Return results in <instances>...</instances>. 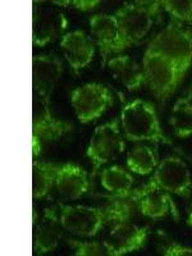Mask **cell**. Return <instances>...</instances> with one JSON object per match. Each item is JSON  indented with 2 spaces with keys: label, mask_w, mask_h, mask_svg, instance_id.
<instances>
[{
  "label": "cell",
  "mask_w": 192,
  "mask_h": 256,
  "mask_svg": "<svg viewBox=\"0 0 192 256\" xmlns=\"http://www.w3.org/2000/svg\"><path fill=\"white\" fill-rule=\"evenodd\" d=\"M60 222L64 230L74 236H96L109 223L130 220L134 216V208L126 201H114L106 206L86 205H60Z\"/></svg>",
  "instance_id": "cell-1"
},
{
  "label": "cell",
  "mask_w": 192,
  "mask_h": 256,
  "mask_svg": "<svg viewBox=\"0 0 192 256\" xmlns=\"http://www.w3.org/2000/svg\"><path fill=\"white\" fill-rule=\"evenodd\" d=\"M120 126L124 137L130 141H152L172 145L162 130L154 105L145 100L137 99L124 105L120 113Z\"/></svg>",
  "instance_id": "cell-2"
},
{
  "label": "cell",
  "mask_w": 192,
  "mask_h": 256,
  "mask_svg": "<svg viewBox=\"0 0 192 256\" xmlns=\"http://www.w3.org/2000/svg\"><path fill=\"white\" fill-rule=\"evenodd\" d=\"M146 50L172 62L184 77L192 64V31L172 20L150 41Z\"/></svg>",
  "instance_id": "cell-3"
},
{
  "label": "cell",
  "mask_w": 192,
  "mask_h": 256,
  "mask_svg": "<svg viewBox=\"0 0 192 256\" xmlns=\"http://www.w3.org/2000/svg\"><path fill=\"white\" fill-rule=\"evenodd\" d=\"M160 2L126 3L114 17L118 20L123 40L127 48L140 44L154 24V17L159 13Z\"/></svg>",
  "instance_id": "cell-4"
},
{
  "label": "cell",
  "mask_w": 192,
  "mask_h": 256,
  "mask_svg": "<svg viewBox=\"0 0 192 256\" xmlns=\"http://www.w3.org/2000/svg\"><path fill=\"white\" fill-rule=\"evenodd\" d=\"M142 70L145 84L158 100L168 99L184 80V76L172 62L150 50L145 52Z\"/></svg>",
  "instance_id": "cell-5"
},
{
  "label": "cell",
  "mask_w": 192,
  "mask_h": 256,
  "mask_svg": "<svg viewBox=\"0 0 192 256\" xmlns=\"http://www.w3.org/2000/svg\"><path fill=\"white\" fill-rule=\"evenodd\" d=\"M73 130V124L56 118L50 109V102L38 96L34 102L32 110V138L34 156L40 154L42 144L54 142Z\"/></svg>",
  "instance_id": "cell-6"
},
{
  "label": "cell",
  "mask_w": 192,
  "mask_h": 256,
  "mask_svg": "<svg viewBox=\"0 0 192 256\" xmlns=\"http://www.w3.org/2000/svg\"><path fill=\"white\" fill-rule=\"evenodd\" d=\"M124 150V140L120 134V120H113L95 128L88 148V156L94 166V173L104 164L110 163Z\"/></svg>",
  "instance_id": "cell-7"
},
{
  "label": "cell",
  "mask_w": 192,
  "mask_h": 256,
  "mask_svg": "<svg viewBox=\"0 0 192 256\" xmlns=\"http://www.w3.org/2000/svg\"><path fill=\"white\" fill-rule=\"evenodd\" d=\"M113 95L102 84H86L70 94V104L78 120L84 124L96 120L113 105Z\"/></svg>",
  "instance_id": "cell-8"
},
{
  "label": "cell",
  "mask_w": 192,
  "mask_h": 256,
  "mask_svg": "<svg viewBox=\"0 0 192 256\" xmlns=\"http://www.w3.org/2000/svg\"><path fill=\"white\" fill-rule=\"evenodd\" d=\"M150 184L169 194L188 198L192 190V174L180 158L168 156L156 166Z\"/></svg>",
  "instance_id": "cell-9"
},
{
  "label": "cell",
  "mask_w": 192,
  "mask_h": 256,
  "mask_svg": "<svg viewBox=\"0 0 192 256\" xmlns=\"http://www.w3.org/2000/svg\"><path fill=\"white\" fill-rule=\"evenodd\" d=\"M63 73L62 60L54 54H40L32 58V88L36 96L50 102Z\"/></svg>",
  "instance_id": "cell-10"
},
{
  "label": "cell",
  "mask_w": 192,
  "mask_h": 256,
  "mask_svg": "<svg viewBox=\"0 0 192 256\" xmlns=\"http://www.w3.org/2000/svg\"><path fill=\"white\" fill-rule=\"evenodd\" d=\"M90 31L96 45L99 46L104 64L110 54L127 49L118 20L114 16L95 14L90 20Z\"/></svg>",
  "instance_id": "cell-11"
},
{
  "label": "cell",
  "mask_w": 192,
  "mask_h": 256,
  "mask_svg": "<svg viewBox=\"0 0 192 256\" xmlns=\"http://www.w3.org/2000/svg\"><path fill=\"white\" fill-rule=\"evenodd\" d=\"M32 20V41L36 46H45L56 40L67 27V20L63 13L54 6L35 3Z\"/></svg>",
  "instance_id": "cell-12"
},
{
  "label": "cell",
  "mask_w": 192,
  "mask_h": 256,
  "mask_svg": "<svg viewBox=\"0 0 192 256\" xmlns=\"http://www.w3.org/2000/svg\"><path fill=\"white\" fill-rule=\"evenodd\" d=\"M148 230L131 223L130 220L116 222L106 234V244L113 250L114 256H122L126 254L140 250L146 244Z\"/></svg>",
  "instance_id": "cell-13"
},
{
  "label": "cell",
  "mask_w": 192,
  "mask_h": 256,
  "mask_svg": "<svg viewBox=\"0 0 192 256\" xmlns=\"http://www.w3.org/2000/svg\"><path fill=\"white\" fill-rule=\"evenodd\" d=\"M124 198L128 200L137 201L138 210L146 218H164L170 212V209L174 212L176 218H178L174 206H173V201L170 196L168 195V192L154 186L150 182L145 184L142 188H138L134 192H128Z\"/></svg>",
  "instance_id": "cell-14"
},
{
  "label": "cell",
  "mask_w": 192,
  "mask_h": 256,
  "mask_svg": "<svg viewBox=\"0 0 192 256\" xmlns=\"http://www.w3.org/2000/svg\"><path fill=\"white\" fill-rule=\"evenodd\" d=\"M60 50L74 73H80L88 67L95 56L94 41L81 30L67 32L62 36Z\"/></svg>",
  "instance_id": "cell-15"
},
{
  "label": "cell",
  "mask_w": 192,
  "mask_h": 256,
  "mask_svg": "<svg viewBox=\"0 0 192 256\" xmlns=\"http://www.w3.org/2000/svg\"><path fill=\"white\" fill-rule=\"evenodd\" d=\"M54 188L62 200H77L82 198L90 188L88 172L76 164L58 166Z\"/></svg>",
  "instance_id": "cell-16"
},
{
  "label": "cell",
  "mask_w": 192,
  "mask_h": 256,
  "mask_svg": "<svg viewBox=\"0 0 192 256\" xmlns=\"http://www.w3.org/2000/svg\"><path fill=\"white\" fill-rule=\"evenodd\" d=\"M64 228L60 216L54 209H45L44 216L35 226L34 230V248L38 255L52 252L58 248L63 238Z\"/></svg>",
  "instance_id": "cell-17"
},
{
  "label": "cell",
  "mask_w": 192,
  "mask_h": 256,
  "mask_svg": "<svg viewBox=\"0 0 192 256\" xmlns=\"http://www.w3.org/2000/svg\"><path fill=\"white\" fill-rule=\"evenodd\" d=\"M108 68L114 78L127 90L136 91L145 84V74L134 59L128 56H116L108 60Z\"/></svg>",
  "instance_id": "cell-18"
},
{
  "label": "cell",
  "mask_w": 192,
  "mask_h": 256,
  "mask_svg": "<svg viewBox=\"0 0 192 256\" xmlns=\"http://www.w3.org/2000/svg\"><path fill=\"white\" fill-rule=\"evenodd\" d=\"M100 182L104 190L113 194L114 198H124L132 191L134 177L120 166H110L105 168L100 174Z\"/></svg>",
  "instance_id": "cell-19"
},
{
  "label": "cell",
  "mask_w": 192,
  "mask_h": 256,
  "mask_svg": "<svg viewBox=\"0 0 192 256\" xmlns=\"http://www.w3.org/2000/svg\"><path fill=\"white\" fill-rule=\"evenodd\" d=\"M58 166L34 160L32 164V196L34 198H42L50 194L54 184Z\"/></svg>",
  "instance_id": "cell-20"
},
{
  "label": "cell",
  "mask_w": 192,
  "mask_h": 256,
  "mask_svg": "<svg viewBox=\"0 0 192 256\" xmlns=\"http://www.w3.org/2000/svg\"><path fill=\"white\" fill-rule=\"evenodd\" d=\"M127 166L131 169V172L137 174H150L159 166L156 152L145 144H137L128 152Z\"/></svg>",
  "instance_id": "cell-21"
},
{
  "label": "cell",
  "mask_w": 192,
  "mask_h": 256,
  "mask_svg": "<svg viewBox=\"0 0 192 256\" xmlns=\"http://www.w3.org/2000/svg\"><path fill=\"white\" fill-rule=\"evenodd\" d=\"M170 126L176 136H192V92L186 94L176 102L170 114Z\"/></svg>",
  "instance_id": "cell-22"
},
{
  "label": "cell",
  "mask_w": 192,
  "mask_h": 256,
  "mask_svg": "<svg viewBox=\"0 0 192 256\" xmlns=\"http://www.w3.org/2000/svg\"><path fill=\"white\" fill-rule=\"evenodd\" d=\"M68 244L72 246L77 256H114L113 250L106 241H77L70 238Z\"/></svg>",
  "instance_id": "cell-23"
},
{
  "label": "cell",
  "mask_w": 192,
  "mask_h": 256,
  "mask_svg": "<svg viewBox=\"0 0 192 256\" xmlns=\"http://www.w3.org/2000/svg\"><path fill=\"white\" fill-rule=\"evenodd\" d=\"M160 6L172 17V20L178 24H192V0H163L160 2Z\"/></svg>",
  "instance_id": "cell-24"
},
{
  "label": "cell",
  "mask_w": 192,
  "mask_h": 256,
  "mask_svg": "<svg viewBox=\"0 0 192 256\" xmlns=\"http://www.w3.org/2000/svg\"><path fill=\"white\" fill-rule=\"evenodd\" d=\"M52 4H56L58 6H72L78 10H91L92 8L98 6L100 2L95 0V2H90V0H70V2H52Z\"/></svg>",
  "instance_id": "cell-25"
},
{
  "label": "cell",
  "mask_w": 192,
  "mask_h": 256,
  "mask_svg": "<svg viewBox=\"0 0 192 256\" xmlns=\"http://www.w3.org/2000/svg\"><path fill=\"white\" fill-rule=\"evenodd\" d=\"M163 254L166 256H192V248L180 244H172L164 250Z\"/></svg>",
  "instance_id": "cell-26"
},
{
  "label": "cell",
  "mask_w": 192,
  "mask_h": 256,
  "mask_svg": "<svg viewBox=\"0 0 192 256\" xmlns=\"http://www.w3.org/2000/svg\"><path fill=\"white\" fill-rule=\"evenodd\" d=\"M187 224H188L190 227H192V204H191V206H190V210H188V216H187Z\"/></svg>",
  "instance_id": "cell-27"
}]
</instances>
